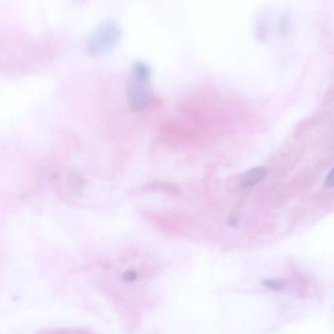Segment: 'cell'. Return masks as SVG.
<instances>
[{
	"label": "cell",
	"mask_w": 334,
	"mask_h": 334,
	"mask_svg": "<svg viewBox=\"0 0 334 334\" xmlns=\"http://www.w3.org/2000/svg\"><path fill=\"white\" fill-rule=\"evenodd\" d=\"M151 75V69L146 63L138 61L133 65L127 87V101L132 110H144L154 100Z\"/></svg>",
	"instance_id": "6da1fadb"
},
{
	"label": "cell",
	"mask_w": 334,
	"mask_h": 334,
	"mask_svg": "<svg viewBox=\"0 0 334 334\" xmlns=\"http://www.w3.org/2000/svg\"><path fill=\"white\" fill-rule=\"evenodd\" d=\"M121 39V30L113 21L101 24L92 33L87 42V51L91 55H103L112 50Z\"/></svg>",
	"instance_id": "7a4b0ae2"
},
{
	"label": "cell",
	"mask_w": 334,
	"mask_h": 334,
	"mask_svg": "<svg viewBox=\"0 0 334 334\" xmlns=\"http://www.w3.org/2000/svg\"><path fill=\"white\" fill-rule=\"evenodd\" d=\"M265 176H266V169L265 168L259 167V168L252 169L242 177L241 184L245 188L251 187V186L257 184L259 181H261L265 177Z\"/></svg>",
	"instance_id": "3957f363"
},
{
	"label": "cell",
	"mask_w": 334,
	"mask_h": 334,
	"mask_svg": "<svg viewBox=\"0 0 334 334\" xmlns=\"http://www.w3.org/2000/svg\"><path fill=\"white\" fill-rule=\"evenodd\" d=\"M265 286L270 288V289H273V290H279L281 288H283L284 286V281L281 280V279H270V280H267L264 282Z\"/></svg>",
	"instance_id": "277c9868"
},
{
	"label": "cell",
	"mask_w": 334,
	"mask_h": 334,
	"mask_svg": "<svg viewBox=\"0 0 334 334\" xmlns=\"http://www.w3.org/2000/svg\"><path fill=\"white\" fill-rule=\"evenodd\" d=\"M324 186L327 187V188L334 186V168L326 177V179L324 181Z\"/></svg>",
	"instance_id": "5b68a950"
}]
</instances>
